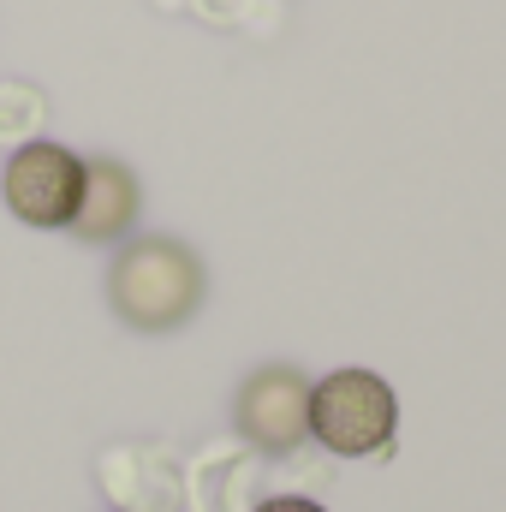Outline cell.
Segmentation results:
<instances>
[{"label":"cell","mask_w":506,"mask_h":512,"mask_svg":"<svg viewBox=\"0 0 506 512\" xmlns=\"http://www.w3.org/2000/svg\"><path fill=\"white\" fill-rule=\"evenodd\" d=\"M209 298V268L185 239L143 233L126 239L108 262V304L131 334H173L185 328Z\"/></svg>","instance_id":"1"},{"label":"cell","mask_w":506,"mask_h":512,"mask_svg":"<svg viewBox=\"0 0 506 512\" xmlns=\"http://www.w3.org/2000/svg\"><path fill=\"white\" fill-rule=\"evenodd\" d=\"M393 429H399V399L376 370H334L310 382V441H322L334 459H370L393 447Z\"/></svg>","instance_id":"2"},{"label":"cell","mask_w":506,"mask_h":512,"mask_svg":"<svg viewBox=\"0 0 506 512\" xmlns=\"http://www.w3.org/2000/svg\"><path fill=\"white\" fill-rule=\"evenodd\" d=\"M0 197H6L12 221H24L36 233H60V227H72L78 197H84V155H72L66 143L30 137L6 155Z\"/></svg>","instance_id":"3"},{"label":"cell","mask_w":506,"mask_h":512,"mask_svg":"<svg viewBox=\"0 0 506 512\" xmlns=\"http://www.w3.org/2000/svg\"><path fill=\"white\" fill-rule=\"evenodd\" d=\"M233 429L256 453H298L310 441V376L298 364H262L239 382Z\"/></svg>","instance_id":"4"},{"label":"cell","mask_w":506,"mask_h":512,"mask_svg":"<svg viewBox=\"0 0 506 512\" xmlns=\"http://www.w3.org/2000/svg\"><path fill=\"white\" fill-rule=\"evenodd\" d=\"M143 215V185L126 161L114 155H90L84 161V197H78V215H72V239L84 245H120L131 239Z\"/></svg>","instance_id":"5"},{"label":"cell","mask_w":506,"mask_h":512,"mask_svg":"<svg viewBox=\"0 0 506 512\" xmlns=\"http://www.w3.org/2000/svg\"><path fill=\"white\" fill-rule=\"evenodd\" d=\"M96 489L108 495L114 512H173L179 507V465L149 441H126V447L102 453Z\"/></svg>","instance_id":"6"},{"label":"cell","mask_w":506,"mask_h":512,"mask_svg":"<svg viewBox=\"0 0 506 512\" xmlns=\"http://www.w3.org/2000/svg\"><path fill=\"white\" fill-rule=\"evenodd\" d=\"M48 120V102L36 84H0V149L12 155L18 143H30Z\"/></svg>","instance_id":"7"},{"label":"cell","mask_w":506,"mask_h":512,"mask_svg":"<svg viewBox=\"0 0 506 512\" xmlns=\"http://www.w3.org/2000/svg\"><path fill=\"white\" fill-rule=\"evenodd\" d=\"M251 512H328V507L310 501V495H268V501H256Z\"/></svg>","instance_id":"8"}]
</instances>
